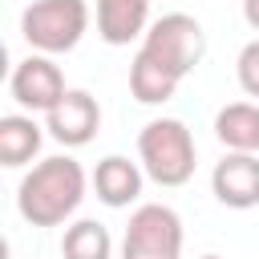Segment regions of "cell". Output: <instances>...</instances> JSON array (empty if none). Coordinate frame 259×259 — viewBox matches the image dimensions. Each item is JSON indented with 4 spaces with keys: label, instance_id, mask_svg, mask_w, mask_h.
<instances>
[{
    "label": "cell",
    "instance_id": "6da1fadb",
    "mask_svg": "<svg viewBox=\"0 0 259 259\" xmlns=\"http://www.w3.org/2000/svg\"><path fill=\"white\" fill-rule=\"evenodd\" d=\"M206 57V32L186 12H166L142 36V49L130 61V93L142 105H162Z\"/></svg>",
    "mask_w": 259,
    "mask_h": 259
},
{
    "label": "cell",
    "instance_id": "277c9868",
    "mask_svg": "<svg viewBox=\"0 0 259 259\" xmlns=\"http://www.w3.org/2000/svg\"><path fill=\"white\" fill-rule=\"evenodd\" d=\"M89 28V4L85 0H32L20 16V36L28 40V49L57 57L81 45Z\"/></svg>",
    "mask_w": 259,
    "mask_h": 259
},
{
    "label": "cell",
    "instance_id": "9c48e42d",
    "mask_svg": "<svg viewBox=\"0 0 259 259\" xmlns=\"http://www.w3.org/2000/svg\"><path fill=\"white\" fill-rule=\"evenodd\" d=\"M142 182H146V170H142L138 162L121 158V154L101 158V162H97V170H93V190H97V198H101L105 206H113V210H117V206H130V202H138Z\"/></svg>",
    "mask_w": 259,
    "mask_h": 259
},
{
    "label": "cell",
    "instance_id": "5b68a950",
    "mask_svg": "<svg viewBox=\"0 0 259 259\" xmlns=\"http://www.w3.org/2000/svg\"><path fill=\"white\" fill-rule=\"evenodd\" d=\"M121 259H182V219L166 202H142L130 214Z\"/></svg>",
    "mask_w": 259,
    "mask_h": 259
},
{
    "label": "cell",
    "instance_id": "4fadbf2b",
    "mask_svg": "<svg viewBox=\"0 0 259 259\" xmlns=\"http://www.w3.org/2000/svg\"><path fill=\"white\" fill-rule=\"evenodd\" d=\"M61 255L65 259H109L113 255V239L97 219H77L61 239Z\"/></svg>",
    "mask_w": 259,
    "mask_h": 259
},
{
    "label": "cell",
    "instance_id": "3957f363",
    "mask_svg": "<svg viewBox=\"0 0 259 259\" xmlns=\"http://www.w3.org/2000/svg\"><path fill=\"white\" fill-rule=\"evenodd\" d=\"M194 138L178 117H154L138 134V158L158 186H182L194 174Z\"/></svg>",
    "mask_w": 259,
    "mask_h": 259
},
{
    "label": "cell",
    "instance_id": "30bf717a",
    "mask_svg": "<svg viewBox=\"0 0 259 259\" xmlns=\"http://www.w3.org/2000/svg\"><path fill=\"white\" fill-rule=\"evenodd\" d=\"M150 28V0H97V36L105 45H130Z\"/></svg>",
    "mask_w": 259,
    "mask_h": 259
},
{
    "label": "cell",
    "instance_id": "9a60e30c",
    "mask_svg": "<svg viewBox=\"0 0 259 259\" xmlns=\"http://www.w3.org/2000/svg\"><path fill=\"white\" fill-rule=\"evenodd\" d=\"M243 20L259 32V0H243Z\"/></svg>",
    "mask_w": 259,
    "mask_h": 259
},
{
    "label": "cell",
    "instance_id": "52a82bcc",
    "mask_svg": "<svg viewBox=\"0 0 259 259\" xmlns=\"http://www.w3.org/2000/svg\"><path fill=\"white\" fill-rule=\"evenodd\" d=\"M45 130H49L53 142H61L69 150L89 146L93 134L101 130V105H97V97L89 89H69L61 97V105L45 113Z\"/></svg>",
    "mask_w": 259,
    "mask_h": 259
},
{
    "label": "cell",
    "instance_id": "5bb4252c",
    "mask_svg": "<svg viewBox=\"0 0 259 259\" xmlns=\"http://www.w3.org/2000/svg\"><path fill=\"white\" fill-rule=\"evenodd\" d=\"M235 73H239V85L247 97H259V40H247L239 61H235Z\"/></svg>",
    "mask_w": 259,
    "mask_h": 259
},
{
    "label": "cell",
    "instance_id": "ba28073f",
    "mask_svg": "<svg viewBox=\"0 0 259 259\" xmlns=\"http://www.w3.org/2000/svg\"><path fill=\"white\" fill-rule=\"evenodd\" d=\"M210 190L223 206L231 210H251L259 206V158L255 154H227L210 170Z\"/></svg>",
    "mask_w": 259,
    "mask_h": 259
},
{
    "label": "cell",
    "instance_id": "7a4b0ae2",
    "mask_svg": "<svg viewBox=\"0 0 259 259\" xmlns=\"http://www.w3.org/2000/svg\"><path fill=\"white\" fill-rule=\"evenodd\" d=\"M85 186H89V178H85L81 162L69 158V154H53V158L36 162L20 178V186H16V210L32 227H61L81 206Z\"/></svg>",
    "mask_w": 259,
    "mask_h": 259
},
{
    "label": "cell",
    "instance_id": "8992f818",
    "mask_svg": "<svg viewBox=\"0 0 259 259\" xmlns=\"http://www.w3.org/2000/svg\"><path fill=\"white\" fill-rule=\"evenodd\" d=\"M8 93L16 97V105H24V109H32V113H49V109L61 105V97L69 93V85H65V73L53 65V57L32 53V57H24V61L12 69Z\"/></svg>",
    "mask_w": 259,
    "mask_h": 259
},
{
    "label": "cell",
    "instance_id": "2e32d148",
    "mask_svg": "<svg viewBox=\"0 0 259 259\" xmlns=\"http://www.w3.org/2000/svg\"><path fill=\"white\" fill-rule=\"evenodd\" d=\"M202 259H219V255H202Z\"/></svg>",
    "mask_w": 259,
    "mask_h": 259
},
{
    "label": "cell",
    "instance_id": "8fae6325",
    "mask_svg": "<svg viewBox=\"0 0 259 259\" xmlns=\"http://www.w3.org/2000/svg\"><path fill=\"white\" fill-rule=\"evenodd\" d=\"M214 138L235 154H255L259 150V105L251 101L223 105L214 117Z\"/></svg>",
    "mask_w": 259,
    "mask_h": 259
},
{
    "label": "cell",
    "instance_id": "7c38bea8",
    "mask_svg": "<svg viewBox=\"0 0 259 259\" xmlns=\"http://www.w3.org/2000/svg\"><path fill=\"white\" fill-rule=\"evenodd\" d=\"M40 142H45V134H40V125H36L32 117H24V113L0 117V162H4V166H24V162H32V158L40 154Z\"/></svg>",
    "mask_w": 259,
    "mask_h": 259
}]
</instances>
